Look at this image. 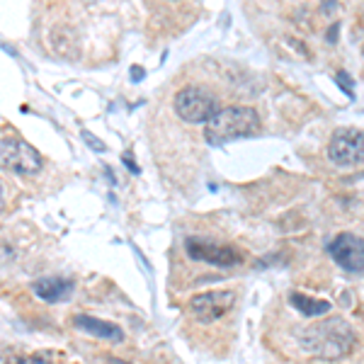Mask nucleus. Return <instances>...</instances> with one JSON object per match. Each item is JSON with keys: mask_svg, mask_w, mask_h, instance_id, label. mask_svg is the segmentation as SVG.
<instances>
[{"mask_svg": "<svg viewBox=\"0 0 364 364\" xmlns=\"http://www.w3.org/2000/svg\"><path fill=\"white\" fill-rule=\"evenodd\" d=\"M81 136H83V141H85V144L90 146L93 151H98V153H105V151H107V144H103V141H100L98 136H95V133L87 131V129H83Z\"/></svg>", "mask_w": 364, "mask_h": 364, "instance_id": "nucleus-12", "label": "nucleus"}, {"mask_svg": "<svg viewBox=\"0 0 364 364\" xmlns=\"http://www.w3.org/2000/svg\"><path fill=\"white\" fill-rule=\"evenodd\" d=\"M362 54H364V49H362Z\"/></svg>", "mask_w": 364, "mask_h": 364, "instance_id": "nucleus-19", "label": "nucleus"}, {"mask_svg": "<svg viewBox=\"0 0 364 364\" xmlns=\"http://www.w3.org/2000/svg\"><path fill=\"white\" fill-rule=\"evenodd\" d=\"M107 364H129V362H122V359H107Z\"/></svg>", "mask_w": 364, "mask_h": 364, "instance_id": "nucleus-18", "label": "nucleus"}, {"mask_svg": "<svg viewBox=\"0 0 364 364\" xmlns=\"http://www.w3.org/2000/svg\"><path fill=\"white\" fill-rule=\"evenodd\" d=\"M328 255L350 275L364 272V238L354 233H338L328 243Z\"/></svg>", "mask_w": 364, "mask_h": 364, "instance_id": "nucleus-7", "label": "nucleus"}, {"mask_svg": "<svg viewBox=\"0 0 364 364\" xmlns=\"http://www.w3.org/2000/svg\"><path fill=\"white\" fill-rule=\"evenodd\" d=\"M129 76H131L133 83H141L146 78V71L141 66H131V71H129Z\"/></svg>", "mask_w": 364, "mask_h": 364, "instance_id": "nucleus-16", "label": "nucleus"}, {"mask_svg": "<svg viewBox=\"0 0 364 364\" xmlns=\"http://www.w3.org/2000/svg\"><path fill=\"white\" fill-rule=\"evenodd\" d=\"M338 32H340V22H333L330 30L325 32V41H328V44H335V41H338Z\"/></svg>", "mask_w": 364, "mask_h": 364, "instance_id": "nucleus-15", "label": "nucleus"}, {"mask_svg": "<svg viewBox=\"0 0 364 364\" xmlns=\"http://www.w3.org/2000/svg\"><path fill=\"white\" fill-rule=\"evenodd\" d=\"M335 78H338V85L343 87L345 93H347V98H350V100H354V90H352V78H350V76H347V73H345V71H338V76H335Z\"/></svg>", "mask_w": 364, "mask_h": 364, "instance_id": "nucleus-13", "label": "nucleus"}, {"mask_svg": "<svg viewBox=\"0 0 364 364\" xmlns=\"http://www.w3.org/2000/svg\"><path fill=\"white\" fill-rule=\"evenodd\" d=\"M122 160H124V165H127V168L131 170L133 175H139V173H141V168L136 165V160H133V156L129 153V151H124V153H122Z\"/></svg>", "mask_w": 364, "mask_h": 364, "instance_id": "nucleus-14", "label": "nucleus"}, {"mask_svg": "<svg viewBox=\"0 0 364 364\" xmlns=\"http://www.w3.org/2000/svg\"><path fill=\"white\" fill-rule=\"evenodd\" d=\"M39 151L22 139H0V168L17 175H34L41 170Z\"/></svg>", "mask_w": 364, "mask_h": 364, "instance_id": "nucleus-5", "label": "nucleus"}, {"mask_svg": "<svg viewBox=\"0 0 364 364\" xmlns=\"http://www.w3.org/2000/svg\"><path fill=\"white\" fill-rule=\"evenodd\" d=\"M362 316H364V313H362Z\"/></svg>", "mask_w": 364, "mask_h": 364, "instance_id": "nucleus-20", "label": "nucleus"}, {"mask_svg": "<svg viewBox=\"0 0 364 364\" xmlns=\"http://www.w3.org/2000/svg\"><path fill=\"white\" fill-rule=\"evenodd\" d=\"M236 303V292L231 289H221V292H204L190 299V308L200 323H214L224 318Z\"/></svg>", "mask_w": 364, "mask_h": 364, "instance_id": "nucleus-8", "label": "nucleus"}, {"mask_svg": "<svg viewBox=\"0 0 364 364\" xmlns=\"http://www.w3.org/2000/svg\"><path fill=\"white\" fill-rule=\"evenodd\" d=\"M3 206H6V195H3V185H0V211H3Z\"/></svg>", "mask_w": 364, "mask_h": 364, "instance_id": "nucleus-17", "label": "nucleus"}, {"mask_svg": "<svg viewBox=\"0 0 364 364\" xmlns=\"http://www.w3.org/2000/svg\"><path fill=\"white\" fill-rule=\"evenodd\" d=\"M289 303L306 318L325 316V313H330V308H333V303L325 301V299H313V297H306V294H301V292H294L292 297H289Z\"/></svg>", "mask_w": 364, "mask_h": 364, "instance_id": "nucleus-11", "label": "nucleus"}, {"mask_svg": "<svg viewBox=\"0 0 364 364\" xmlns=\"http://www.w3.org/2000/svg\"><path fill=\"white\" fill-rule=\"evenodd\" d=\"M328 158L340 168L364 165V131L352 127L335 129L328 144Z\"/></svg>", "mask_w": 364, "mask_h": 364, "instance_id": "nucleus-4", "label": "nucleus"}, {"mask_svg": "<svg viewBox=\"0 0 364 364\" xmlns=\"http://www.w3.org/2000/svg\"><path fill=\"white\" fill-rule=\"evenodd\" d=\"M73 325L83 333L93 335V338H103V340H112V343H122L124 340V330L119 325L109 323V321H103V318H95L90 313H78L73 318Z\"/></svg>", "mask_w": 364, "mask_h": 364, "instance_id": "nucleus-10", "label": "nucleus"}, {"mask_svg": "<svg viewBox=\"0 0 364 364\" xmlns=\"http://www.w3.org/2000/svg\"><path fill=\"white\" fill-rule=\"evenodd\" d=\"M185 253L192 260L209 262L216 267H236L243 262V255L231 246H224V243H216L206 236H187L185 238Z\"/></svg>", "mask_w": 364, "mask_h": 364, "instance_id": "nucleus-6", "label": "nucleus"}, {"mask_svg": "<svg viewBox=\"0 0 364 364\" xmlns=\"http://www.w3.org/2000/svg\"><path fill=\"white\" fill-rule=\"evenodd\" d=\"M299 345L303 352L313 354L318 359H340L350 354L357 345L352 325L340 316H330L316 325H308L306 330L299 333Z\"/></svg>", "mask_w": 364, "mask_h": 364, "instance_id": "nucleus-1", "label": "nucleus"}, {"mask_svg": "<svg viewBox=\"0 0 364 364\" xmlns=\"http://www.w3.org/2000/svg\"><path fill=\"white\" fill-rule=\"evenodd\" d=\"M173 107L178 112V117L187 124H209L211 119L219 112V100L214 93L204 90L200 85H185L182 90H178L173 100Z\"/></svg>", "mask_w": 364, "mask_h": 364, "instance_id": "nucleus-3", "label": "nucleus"}, {"mask_svg": "<svg viewBox=\"0 0 364 364\" xmlns=\"http://www.w3.org/2000/svg\"><path fill=\"white\" fill-rule=\"evenodd\" d=\"M76 284L68 277H39L34 284H32V292L36 294V299L47 303H61L66 301L73 294Z\"/></svg>", "mask_w": 364, "mask_h": 364, "instance_id": "nucleus-9", "label": "nucleus"}, {"mask_svg": "<svg viewBox=\"0 0 364 364\" xmlns=\"http://www.w3.org/2000/svg\"><path fill=\"white\" fill-rule=\"evenodd\" d=\"M260 131V117L253 107L246 105H231L216 112V117L206 124L204 139L211 146H221L226 141L246 139Z\"/></svg>", "mask_w": 364, "mask_h": 364, "instance_id": "nucleus-2", "label": "nucleus"}]
</instances>
